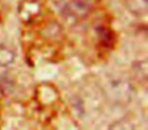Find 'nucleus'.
Here are the masks:
<instances>
[{"mask_svg": "<svg viewBox=\"0 0 148 130\" xmlns=\"http://www.w3.org/2000/svg\"><path fill=\"white\" fill-rule=\"evenodd\" d=\"M109 130H134V125L126 119H120L110 125Z\"/></svg>", "mask_w": 148, "mask_h": 130, "instance_id": "20e7f679", "label": "nucleus"}, {"mask_svg": "<svg viewBox=\"0 0 148 130\" xmlns=\"http://www.w3.org/2000/svg\"><path fill=\"white\" fill-rule=\"evenodd\" d=\"M134 72L139 78L146 79L147 77V63L146 61H139L134 64Z\"/></svg>", "mask_w": 148, "mask_h": 130, "instance_id": "39448f33", "label": "nucleus"}, {"mask_svg": "<svg viewBox=\"0 0 148 130\" xmlns=\"http://www.w3.org/2000/svg\"><path fill=\"white\" fill-rule=\"evenodd\" d=\"M15 54L10 48L6 46H0V66H8L13 63Z\"/></svg>", "mask_w": 148, "mask_h": 130, "instance_id": "7ed1b4c3", "label": "nucleus"}, {"mask_svg": "<svg viewBox=\"0 0 148 130\" xmlns=\"http://www.w3.org/2000/svg\"><path fill=\"white\" fill-rule=\"evenodd\" d=\"M111 93L115 96L116 100H125L126 95H129L130 93V85L125 81H115L112 87Z\"/></svg>", "mask_w": 148, "mask_h": 130, "instance_id": "f03ea898", "label": "nucleus"}, {"mask_svg": "<svg viewBox=\"0 0 148 130\" xmlns=\"http://www.w3.org/2000/svg\"><path fill=\"white\" fill-rule=\"evenodd\" d=\"M127 7L133 14L145 15L147 12V0H127Z\"/></svg>", "mask_w": 148, "mask_h": 130, "instance_id": "f257e3e1", "label": "nucleus"}]
</instances>
